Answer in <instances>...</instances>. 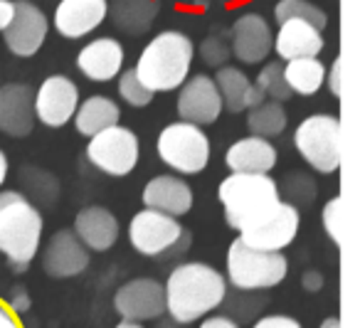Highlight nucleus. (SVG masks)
<instances>
[{
  "instance_id": "obj_31",
  "label": "nucleus",
  "mask_w": 360,
  "mask_h": 328,
  "mask_svg": "<svg viewBox=\"0 0 360 328\" xmlns=\"http://www.w3.org/2000/svg\"><path fill=\"white\" fill-rule=\"evenodd\" d=\"M119 94H121V99H124L129 106H134V109H143V106H148L150 99H153V92L146 89V87L141 84L134 70H126L124 75H121Z\"/></svg>"
},
{
  "instance_id": "obj_14",
  "label": "nucleus",
  "mask_w": 360,
  "mask_h": 328,
  "mask_svg": "<svg viewBox=\"0 0 360 328\" xmlns=\"http://www.w3.org/2000/svg\"><path fill=\"white\" fill-rule=\"evenodd\" d=\"M35 126V92L30 84L0 87V131L8 136L22 139Z\"/></svg>"
},
{
  "instance_id": "obj_12",
  "label": "nucleus",
  "mask_w": 360,
  "mask_h": 328,
  "mask_svg": "<svg viewBox=\"0 0 360 328\" xmlns=\"http://www.w3.org/2000/svg\"><path fill=\"white\" fill-rule=\"evenodd\" d=\"M220 111H222V99L212 77L198 75L193 80L183 82V89L178 94L180 119L188 121V124L205 126L217 121Z\"/></svg>"
},
{
  "instance_id": "obj_42",
  "label": "nucleus",
  "mask_w": 360,
  "mask_h": 328,
  "mask_svg": "<svg viewBox=\"0 0 360 328\" xmlns=\"http://www.w3.org/2000/svg\"><path fill=\"white\" fill-rule=\"evenodd\" d=\"M193 3H198V6H202V3H205V0H193Z\"/></svg>"
},
{
  "instance_id": "obj_9",
  "label": "nucleus",
  "mask_w": 360,
  "mask_h": 328,
  "mask_svg": "<svg viewBox=\"0 0 360 328\" xmlns=\"http://www.w3.org/2000/svg\"><path fill=\"white\" fill-rule=\"evenodd\" d=\"M129 234L136 252L146 254V257H155V254H163L165 249H170L178 242L183 227L170 215L146 208L131 220Z\"/></svg>"
},
{
  "instance_id": "obj_26",
  "label": "nucleus",
  "mask_w": 360,
  "mask_h": 328,
  "mask_svg": "<svg viewBox=\"0 0 360 328\" xmlns=\"http://www.w3.org/2000/svg\"><path fill=\"white\" fill-rule=\"evenodd\" d=\"M119 106L106 96H89L82 106L75 111V126L82 136H96L104 129L119 124Z\"/></svg>"
},
{
  "instance_id": "obj_33",
  "label": "nucleus",
  "mask_w": 360,
  "mask_h": 328,
  "mask_svg": "<svg viewBox=\"0 0 360 328\" xmlns=\"http://www.w3.org/2000/svg\"><path fill=\"white\" fill-rule=\"evenodd\" d=\"M255 328H301V323L289 316H266L257 321Z\"/></svg>"
},
{
  "instance_id": "obj_24",
  "label": "nucleus",
  "mask_w": 360,
  "mask_h": 328,
  "mask_svg": "<svg viewBox=\"0 0 360 328\" xmlns=\"http://www.w3.org/2000/svg\"><path fill=\"white\" fill-rule=\"evenodd\" d=\"M225 163L232 168V173H269L276 165V151L266 139L250 136L230 146Z\"/></svg>"
},
{
  "instance_id": "obj_23",
  "label": "nucleus",
  "mask_w": 360,
  "mask_h": 328,
  "mask_svg": "<svg viewBox=\"0 0 360 328\" xmlns=\"http://www.w3.org/2000/svg\"><path fill=\"white\" fill-rule=\"evenodd\" d=\"M75 234L86 247L96 249V252H104L119 237V222H116V217L106 208L91 205V208H84L77 215Z\"/></svg>"
},
{
  "instance_id": "obj_35",
  "label": "nucleus",
  "mask_w": 360,
  "mask_h": 328,
  "mask_svg": "<svg viewBox=\"0 0 360 328\" xmlns=\"http://www.w3.org/2000/svg\"><path fill=\"white\" fill-rule=\"evenodd\" d=\"M340 57H335L333 65H330V80H328V87L330 92H333V96H340V92H343V87H340Z\"/></svg>"
},
{
  "instance_id": "obj_4",
  "label": "nucleus",
  "mask_w": 360,
  "mask_h": 328,
  "mask_svg": "<svg viewBox=\"0 0 360 328\" xmlns=\"http://www.w3.org/2000/svg\"><path fill=\"white\" fill-rule=\"evenodd\" d=\"M42 215L20 193H0V252L11 259L15 272H25L37 254Z\"/></svg>"
},
{
  "instance_id": "obj_7",
  "label": "nucleus",
  "mask_w": 360,
  "mask_h": 328,
  "mask_svg": "<svg viewBox=\"0 0 360 328\" xmlns=\"http://www.w3.org/2000/svg\"><path fill=\"white\" fill-rule=\"evenodd\" d=\"M294 146L314 170L333 173L340 165V121L328 114L309 116L296 129Z\"/></svg>"
},
{
  "instance_id": "obj_2",
  "label": "nucleus",
  "mask_w": 360,
  "mask_h": 328,
  "mask_svg": "<svg viewBox=\"0 0 360 328\" xmlns=\"http://www.w3.org/2000/svg\"><path fill=\"white\" fill-rule=\"evenodd\" d=\"M225 298V279L210 264L191 262L173 269L165 284V308L178 323H193Z\"/></svg>"
},
{
  "instance_id": "obj_27",
  "label": "nucleus",
  "mask_w": 360,
  "mask_h": 328,
  "mask_svg": "<svg viewBox=\"0 0 360 328\" xmlns=\"http://www.w3.org/2000/svg\"><path fill=\"white\" fill-rule=\"evenodd\" d=\"M284 80L289 84L291 94L311 96L321 89L326 82V67L319 57H301V60H291L284 67Z\"/></svg>"
},
{
  "instance_id": "obj_20",
  "label": "nucleus",
  "mask_w": 360,
  "mask_h": 328,
  "mask_svg": "<svg viewBox=\"0 0 360 328\" xmlns=\"http://www.w3.org/2000/svg\"><path fill=\"white\" fill-rule=\"evenodd\" d=\"M326 42L316 27H311L304 20H286L279 25L271 50L281 57V60H301V57H319L323 52Z\"/></svg>"
},
{
  "instance_id": "obj_11",
  "label": "nucleus",
  "mask_w": 360,
  "mask_h": 328,
  "mask_svg": "<svg viewBox=\"0 0 360 328\" xmlns=\"http://www.w3.org/2000/svg\"><path fill=\"white\" fill-rule=\"evenodd\" d=\"M15 3V15L11 25L6 27V45L11 47L13 55L32 57L42 47L47 37V18L35 3L30 0H13Z\"/></svg>"
},
{
  "instance_id": "obj_41",
  "label": "nucleus",
  "mask_w": 360,
  "mask_h": 328,
  "mask_svg": "<svg viewBox=\"0 0 360 328\" xmlns=\"http://www.w3.org/2000/svg\"><path fill=\"white\" fill-rule=\"evenodd\" d=\"M116 328H143V326H139V323H131V321H126V323H119Z\"/></svg>"
},
{
  "instance_id": "obj_22",
  "label": "nucleus",
  "mask_w": 360,
  "mask_h": 328,
  "mask_svg": "<svg viewBox=\"0 0 360 328\" xmlns=\"http://www.w3.org/2000/svg\"><path fill=\"white\" fill-rule=\"evenodd\" d=\"M212 80H215V87L220 92L222 106L232 114H240L242 109H252V106L264 101V94L237 67H220Z\"/></svg>"
},
{
  "instance_id": "obj_3",
  "label": "nucleus",
  "mask_w": 360,
  "mask_h": 328,
  "mask_svg": "<svg viewBox=\"0 0 360 328\" xmlns=\"http://www.w3.org/2000/svg\"><path fill=\"white\" fill-rule=\"evenodd\" d=\"M193 52L195 47L188 35L173 30L160 32L143 47L134 72L141 84L153 94L155 92H173L183 87V82L191 75Z\"/></svg>"
},
{
  "instance_id": "obj_29",
  "label": "nucleus",
  "mask_w": 360,
  "mask_h": 328,
  "mask_svg": "<svg viewBox=\"0 0 360 328\" xmlns=\"http://www.w3.org/2000/svg\"><path fill=\"white\" fill-rule=\"evenodd\" d=\"M274 20L279 25L286 20H304L319 32H323L326 25H328V15L309 0H279L274 6Z\"/></svg>"
},
{
  "instance_id": "obj_36",
  "label": "nucleus",
  "mask_w": 360,
  "mask_h": 328,
  "mask_svg": "<svg viewBox=\"0 0 360 328\" xmlns=\"http://www.w3.org/2000/svg\"><path fill=\"white\" fill-rule=\"evenodd\" d=\"M338 205H340V198H333L328 205H326V213H323V220H326V227H328V232L333 234V239H338V234H335V227H333V222H335V217H333V213L338 210Z\"/></svg>"
},
{
  "instance_id": "obj_17",
  "label": "nucleus",
  "mask_w": 360,
  "mask_h": 328,
  "mask_svg": "<svg viewBox=\"0 0 360 328\" xmlns=\"http://www.w3.org/2000/svg\"><path fill=\"white\" fill-rule=\"evenodd\" d=\"M299 232V213L294 205L281 203V208L276 210V215L271 220H266L264 225L255 229H247L240 234V239L245 244L255 249H266V252H281L284 247H289L291 239Z\"/></svg>"
},
{
  "instance_id": "obj_6",
  "label": "nucleus",
  "mask_w": 360,
  "mask_h": 328,
  "mask_svg": "<svg viewBox=\"0 0 360 328\" xmlns=\"http://www.w3.org/2000/svg\"><path fill=\"white\" fill-rule=\"evenodd\" d=\"M155 149L165 165L183 175L200 173L210 160V141H207L205 131L188 121L165 126L160 131Z\"/></svg>"
},
{
  "instance_id": "obj_37",
  "label": "nucleus",
  "mask_w": 360,
  "mask_h": 328,
  "mask_svg": "<svg viewBox=\"0 0 360 328\" xmlns=\"http://www.w3.org/2000/svg\"><path fill=\"white\" fill-rule=\"evenodd\" d=\"M200 328H237V323L230 321V318H225V316H215V318H207V321H202Z\"/></svg>"
},
{
  "instance_id": "obj_5",
  "label": "nucleus",
  "mask_w": 360,
  "mask_h": 328,
  "mask_svg": "<svg viewBox=\"0 0 360 328\" xmlns=\"http://www.w3.org/2000/svg\"><path fill=\"white\" fill-rule=\"evenodd\" d=\"M289 262L281 252H266L245 244L240 237L230 244L227 254V274L230 282L242 291L252 289H269L284 282Z\"/></svg>"
},
{
  "instance_id": "obj_39",
  "label": "nucleus",
  "mask_w": 360,
  "mask_h": 328,
  "mask_svg": "<svg viewBox=\"0 0 360 328\" xmlns=\"http://www.w3.org/2000/svg\"><path fill=\"white\" fill-rule=\"evenodd\" d=\"M6 175H8V158H6V153L0 151V185L6 183Z\"/></svg>"
},
{
  "instance_id": "obj_30",
  "label": "nucleus",
  "mask_w": 360,
  "mask_h": 328,
  "mask_svg": "<svg viewBox=\"0 0 360 328\" xmlns=\"http://www.w3.org/2000/svg\"><path fill=\"white\" fill-rule=\"evenodd\" d=\"M257 89L264 96H271L274 101H286L291 96V89L284 80V67L279 62H269L257 77Z\"/></svg>"
},
{
  "instance_id": "obj_13",
  "label": "nucleus",
  "mask_w": 360,
  "mask_h": 328,
  "mask_svg": "<svg viewBox=\"0 0 360 328\" xmlns=\"http://www.w3.org/2000/svg\"><path fill=\"white\" fill-rule=\"evenodd\" d=\"M114 306L126 321H148L165 311V291L155 279H134L116 291Z\"/></svg>"
},
{
  "instance_id": "obj_18",
  "label": "nucleus",
  "mask_w": 360,
  "mask_h": 328,
  "mask_svg": "<svg viewBox=\"0 0 360 328\" xmlns=\"http://www.w3.org/2000/svg\"><path fill=\"white\" fill-rule=\"evenodd\" d=\"M45 272L55 279L77 277L89 267V254H86L84 244L79 242L75 232L62 229L50 239L45 252V262H42Z\"/></svg>"
},
{
  "instance_id": "obj_21",
  "label": "nucleus",
  "mask_w": 360,
  "mask_h": 328,
  "mask_svg": "<svg viewBox=\"0 0 360 328\" xmlns=\"http://www.w3.org/2000/svg\"><path fill=\"white\" fill-rule=\"evenodd\" d=\"M143 205L148 210H158L170 217L186 215L193 205V190L188 188L186 180L175 175H155L143 188Z\"/></svg>"
},
{
  "instance_id": "obj_1",
  "label": "nucleus",
  "mask_w": 360,
  "mask_h": 328,
  "mask_svg": "<svg viewBox=\"0 0 360 328\" xmlns=\"http://www.w3.org/2000/svg\"><path fill=\"white\" fill-rule=\"evenodd\" d=\"M225 220L237 232H247L276 215L281 208L279 185L266 173H232L217 190Z\"/></svg>"
},
{
  "instance_id": "obj_38",
  "label": "nucleus",
  "mask_w": 360,
  "mask_h": 328,
  "mask_svg": "<svg viewBox=\"0 0 360 328\" xmlns=\"http://www.w3.org/2000/svg\"><path fill=\"white\" fill-rule=\"evenodd\" d=\"M0 328H20V323H18V318L13 316L11 311H8L3 303H0Z\"/></svg>"
},
{
  "instance_id": "obj_19",
  "label": "nucleus",
  "mask_w": 360,
  "mask_h": 328,
  "mask_svg": "<svg viewBox=\"0 0 360 328\" xmlns=\"http://www.w3.org/2000/svg\"><path fill=\"white\" fill-rule=\"evenodd\" d=\"M124 67V47L114 37H96L77 55V70L94 82H109Z\"/></svg>"
},
{
  "instance_id": "obj_25",
  "label": "nucleus",
  "mask_w": 360,
  "mask_h": 328,
  "mask_svg": "<svg viewBox=\"0 0 360 328\" xmlns=\"http://www.w3.org/2000/svg\"><path fill=\"white\" fill-rule=\"evenodd\" d=\"M106 15H111L114 25L126 35H143L146 30H150L158 15V3L155 0H111Z\"/></svg>"
},
{
  "instance_id": "obj_10",
  "label": "nucleus",
  "mask_w": 360,
  "mask_h": 328,
  "mask_svg": "<svg viewBox=\"0 0 360 328\" xmlns=\"http://www.w3.org/2000/svg\"><path fill=\"white\" fill-rule=\"evenodd\" d=\"M79 106L77 84L65 75L47 77L35 94V119H40L50 129H60L75 116Z\"/></svg>"
},
{
  "instance_id": "obj_32",
  "label": "nucleus",
  "mask_w": 360,
  "mask_h": 328,
  "mask_svg": "<svg viewBox=\"0 0 360 328\" xmlns=\"http://www.w3.org/2000/svg\"><path fill=\"white\" fill-rule=\"evenodd\" d=\"M200 55L210 67H222L227 60H230L232 50H230V45L225 42V37L210 35V37H205V40H202Z\"/></svg>"
},
{
  "instance_id": "obj_16",
  "label": "nucleus",
  "mask_w": 360,
  "mask_h": 328,
  "mask_svg": "<svg viewBox=\"0 0 360 328\" xmlns=\"http://www.w3.org/2000/svg\"><path fill=\"white\" fill-rule=\"evenodd\" d=\"M109 0H60L55 8V27L62 37H84L104 23Z\"/></svg>"
},
{
  "instance_id": "obj_34",
  "label": "nucleus",
  "mask_w": 360,
  "mask_h": 328,
  "mask_svg": "<svg viewBox=\"0 0 360 328\" xmlns=\"http://www.w3.org/2000/svg\"><path fill=\"white\" fill-rule=\"evenodd\" d=\"M13 15H15V3L13 0H0V32L11 25Z\"/></svg>"
},
{
  "instance_id": "obj_28",
  "label": "nucleus",
  "mask_w": 360,
  "mask_h": 328,
  "mask_svg": "<svg viewBox=\"0 0 360 328\" xmlns=\"http://www.w3.org/2000/svg\"><path fill=\"white\" fill-rule=\"evenodd\" d=\"M247 126L255 136L259 139H269V136H279L286 129V111L279 101H262V104L252 106L247 114Z\"/></svg>"
},
{
  "instance_id": "obj_15",
  "label": "nucleus",
  "mask_w": 360,
  "mask_h": 328,
  "mask_svg": "<svg viewBox=\"0 0 360 328\" xmlns=\"http://www.w3.org/2000/svg\"><path fill=\"white\" fill-rule=\"evenodd\" d=\"M271 42H274V35L269 30V23L257 13L237 18L232 25L230 50L245 65H257V62L266 60L271 52Z\"/></svg>"
},
{
  "instance_id": "obj_8",
  "label": "nucleus",
  "mask_w": 360,
  "mask_h": 328,
  "mask_svg": "<svg viewBox=\"0 0 360 328\" xmlns=\"http://www.w3.org/2000/svg\"><path fill=\"white\" fill-rule=\"evenodd\" d=\"M86 156L99 170L109 175H129L139 160V139L124 126H111L91 136Z\"/></svg>"
},
{
  "instance_id": "obj_40",
  "label": "nucleus",
  "mask_w": 360,
  "mask_h": 328,
  "mask_svg": "<svg viewBox=\"0 0 360 328\" xmlns=\"http://www.w3.org/2000/svg\"><path fill=\"white\" fill-rule=\"evenodd\" d=\"M321 328H340V323H338V318H328Z\"/></svg>"
}]
</instances>
